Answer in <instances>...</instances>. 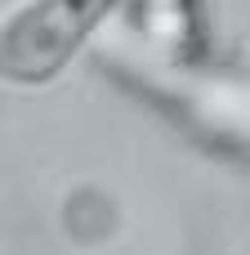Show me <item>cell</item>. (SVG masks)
Masks as SVG:
<instances>
[{"label":"cell","instance_id":"6da1fadb","mask_svg":"<svg viewBox=\"0 0 250 255\" xmlns=\"http://www.w3.org/2000/svg\"><path fill=\"white\" fill-rule=\"evenodd\" d=\"M121 0H22L0 27V76L18 90L58 81Z\"/></svg>","mask_w":250,"mask_h":255},{"label":"cell","instance_id":"7a4b0ae2","mask_svg":"<svg viewBox=\"0 0 250 255\" xmlns=\"http://www.w3.org/2000/svg\"><path fill=\"white\" fill-rule=\"evenodd\" d=\"M246 81H250V54H246Z\"/></svg>","mask_w":250,"mask_h":255}]
</instances>
